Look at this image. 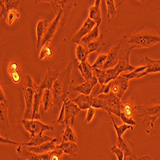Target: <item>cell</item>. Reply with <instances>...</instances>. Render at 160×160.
I'll use <instances>...</instances> for the list:
<instances>
[{"mask_svg":"<svg viewBox=\"0 0 160 160\" xmlns=\"http://www.w3.org/2000/svg\"><path fill=\"white\" fill-rule=\"evenodd\" d=\"M96 24V23L94 21L88 18L84 22L81 28L72 37V42L74 44H79L81 40L94 29V26Z\"/></svg>","mask_w":160,"mask_h":160,"instance_id":"cell-18","label":"cell"},{"mask_svg":"<svg viewBox=\"0 0 160 160\" xmlns=\"http://www.w3.org/2000/svg\"><path fill=\"white\" fill-rule=\"evenodd\" d=\"M19 17V14L16 10H10L7 16V23L9 25L11 26L15 20Z\"/></svg>","mask_w":160,"mask_h":160,"instance_id":"cell-42","label":"cell"},{"mask_svg":"<svg viewBox=\"0 0 160 160\" xmlns=\"http://www.w3.org/2000/svg\"><path fill=\"white\" fill-rule=\"evenodd\" d=\"M146 69V66H140L138 68H137L134 71L131 72L129 74H121L124 77L126 78L127 79H138L145 76L143 71Z\"/></svg>","mask_w":160,"mask_h":160,"instance_id":"cell-35","label":"cell"},{"mask_svg":"<svg viewBox=\"0 0 160 160\" xmlns=\"http://www.w3.org/2000/svg\"><path fill=\"white\" fill-rule=\"evenodd\" d=\"M101 1L96 0L95 5L92 6L89 9V18L94 21L96 23V26H99L102 22L101 18Z\"/></svg>","mask_w":160,"mask_h":160,"instance_id":"cell-26","label":"cell"},{"mask_svg":"<svg viewBox=\"0 0 160 160\" xmlns=\"http://www.w3.org/2000/svg\"><path fill=\"white\" fill-rule=\"evenodd\" d=\"M52 54V50L49 47V43L45 44L39 52V60H44L50 57Z\"/></svg>","mask_w":160,"mask_h":160,"instance_id":"cell-40","label":"cell"},{"mask_svg":"<svg viewBox=\"0 0 160 160\" xmlns=\"http://www.w3.org/2000/svg\"><path fill=\"white\" fill-rule=\"evenodd\" d=\"M37 88L38 86L34 83L32 77L29 75L25 76L24 79L23 95L26 108L23 117L24 120H32L33 99Z\"/></svg>","mask_w":160,"mask_h":160,"instance_id":"cell-6","label":"cell"},{"mask_svg":"<svg viewBox=\"0 0 160 160\" xmlns=\"http://www.w3.org/2000/svg\"><path fill=\"white\" fill-rule=\"evenodd\" d=\"M89 52L87 47L83 46L82 44H78L76 49V56L77 60L80 61V62L87 60Z\"/></svg>","mask_w":160,"mask_h":160,"instance_id":"cell-37","label":"cell"},{"mask_svg":"<svg viewBox=\"0 0 160 160\" xmlns=\"http://www.w3.org/2000/svg\"><path fill=\"white\" fill-rule=\"evenodd\" d=\"M111 151L116 155L118 160H124V154L123 151L119 148H118L117 145H114L111 148Z\"/></svg>","mask_w":160,"mask_h":160,"instance_id":"cell-43","label":"cell"},{"mask_svg":"<svg viewBox=\"0 0 160 160\" xmlns=\"http://www.w3.org/2000/svg\"><path fill=\"white\" fill-rule=\"evenodd\" d=\"M61 19H62V14L60 12H59L58 14L56 16V18H55V19L53 20L51 23H49L48 27L46 30V33L42 40L41 46H44L45 44L50 43V42L51 41V39L53 37H54L58 29V25H60Z\"/></svg>","mask_w":160,"mask_h":160,"instance_id":"cell-17","label":"cell"},{"mask_svg":"<svg viewBox=\"0 0 160 160\" xmlns=\"http://www.w3.org/2000/svg\"><path fill=\"white\" fill-rule=\"evenodd\" d=\"M22 124L24 129L30 133V137H34L37 135L43 134L45 131L54 129V127L43 124L39 120H22Z\"/></svg>","mask_w":160,"mask_h":160,"instance_id":"cell-10","label":"cell"},{"mask_svg":"<svg viewBox=\"0 0 160 160\" xmlns=\"http://www.w3.org/2000/svg\"><path fill=\"white\" fill-rule=\"evenodd\" d=\"M106 60H107V55H99L94 63L92 65V68H96L101 70H103L104 66L106 63Z\"/></svg>","mask_w":160,"mask_h":160,"instance_id":"cell-41","label":"cell"},{"mask_svg":"<svg viewBox=\"0 0 160 160\" xmlns=\"http://www.w3.org/2000/svg\"><path fill=\"white\" fill-rule=\"evenodd\" d=\"M146 69L143 71L145 75L151 73L160 72V60H152L148 57H145Z\"/></svg>","mask_w":160,"mask_h":160,"instance_id":"cell-29","label":"cell"},{"mask_svg":"<svg viewBox=\"0 0 160 160\" xmlns=\"http://www.w3.org/2000/svg\"><path fill=\"white\" fill-rule=\"evenodd\" d=\"M129 79L120 74L115 79L111 82L110 92L121 99L128 87Z\"/></svg>","mask_w":160,"mask_h":160,"instance_id":"cell-13","label":"cell"},{"mask_svg":"<svg viewBox=\"0 0 160 160\" xmlns=\"http://www.w3.org/2000/svg\"><path fill=\"white\" fill-rule=\"evenodd\" d=\"M43 93L44 90H40L38 87L35 92L33 99L32 120H39L42 117L41 115V111H40V106L42 104Z\"/></svg>","mask_w":160,"mask_h":160,"instance_id":"cell-21","label":"cell"},{"mask_svg":"<svg viewBox=\"0 0 160 160\" xmlns=\"http://www.w3.org/2000/svg\"><path fill=\"white\" fill-rule=\"evenodd\" d=\"M92 72L98 80L101 87L104 85L106 81V70H101L96 68H92Z\"/></svg>","mask_w":160,"mask_h":160,"instance_id":"cell-39","label":"cell"},{"mask_svg":"<svg viewBox=\"0 0 160 160\" xmlns=\"http://www.w3.org/2000/svg\"><path fill=\"white\" fill-rule=\"evenodd\" d=\"M49 23L48 21L46 19H43L40 21L37 25L36 28L37 32V50L38 51L40 46H41L42 40L46 33V30L48 27Z\"/></svg>","mask_w":160,"mask_h":160,"instance_id":"cell-28","label":"cell"},{"mask_svg":"<svg viewBox=\"0 0 160 160\" xmlns=\"http://www.w3.org/2000/svg\"><path fill=\"white\" fill-rule=\"evenodd\" d=\"M95 114H96V109L93 107L90 108L87 110L86 118H85V122L87 124L90 123L93 120V118H94Z\"/></svg>","mask_w":160,"mask_h":160,"instance_id":"cell-44","label":"cell"},{"mask_svg":"<svg viewBox=\"0 0 160 160\" xmlns=\"http://www.w3.org/2000/svg\"><path fill=\"white\" fill-rule=\"evenodd\" d=\"M134 49L128 42V37L124 35L118 44L113 47L108 52L107 60L103 70L112 69L123 59H129L130 51Z\"/></svg>","mask_w":160,"mask_h":160,"instance_id":"cell-4","label":"cell"},{"mask_svg":"<svg viewBox=\"0 0 160 160\" xmlns=\"http://www.w3.org/2000/svg\"><path fill=\"white\" fill-rule=\"evenodd\" d=\"M110 117H111V118L112 120V122H113V126H114V128H115V130L116 133H117V138H122L123 134L128 129H130L131 131H133V127H132V126H131V125L124 124H122L121 126H118L117 125V124L115 123L112 115H110Z\"/></svg>","mask_w":160,"mask_h":160,"instance_id":"cell-36","label":"cell"},{"mask_svg":"<svg viewBox=\"0 0 160 160\" xmlns=\"http://www.w3.org/2000/svg\"><path fill=\"white\" fill-rule=\"evenodd\" d=\"M63 153V151L59 149H57L51 152V160H61Z\"/></svg>","mask_w":160,"mask_h":160,"instance_id":"cell-45","label":"cell"},{"mask_svg":"<svg viewBox=\"0 0 160 160\" xmlns=\"http://www.w3.org/2000/svg\"><path fill=\"white\" fill-rule=\"evenodd\" d=\"M132 159H133L132 158H131V157H129V160H132Z\"/></svg>","mask_w":160,"mask_h":160,"instance_id":"cell-50","label":"cell"},{"mask_svg":"<svg viewBox=\"0 0 160 160\" xmlns=\"http://www.w3.org/2000/svg\"><path fill=\"white\" fill-rule=\"evenodd\" d=\"M8 102H0V119H1V137L9 139L12 129L8 118Z\"/></svg>","mask_w":160,"mask_h":160,"instance_id":"cell-11","label":"cell"},{"mask_svg":"<svg viewBox=\"0 0 160 160\" xmlns=\"http://www.w3.org/2000/svg\"><path fill=\"white\" fill-rule=\"evenodd\" d=\"M136 69L134 66L130 65L129 59H123L120 61L112 69L106 70L105 83L108 84L113 80L115 79L120 74L124 71H133Z\"/></svg>","mask_w":160,"mask_h":160,"instance_id":"cell-8","label":"cell"},{"mask_svg":"<svg viewBox=\"0 0 160 160\" xmlns=\"http://www.w3.org/2000/svg\"><path fill=\"white\" fill-rule=\"evenodd\" d=\"M73 63V62H70L68 67L60 73L51 90L54 99V104H58V106H60L61 104L62 105L64 101L68 98V96L72 90L71 76Z\"/></svg>","mask_w":160,"mask_h":160,"instance_id":"cell-1","label":"cell"},{"mask_svg":"<svg viewBox=\"0 0 160 160\" xmlns=\"http://www.w3.org/2000/svg\"><path fill=\"white\" fill-rule=\"evenodd\" d=\"M16 150L18 160H51V152L35 154L28 151L24 145H18Z\"/></svg>","mask_w":160,"mask_h":160,"instance_id":"cell-12","label":"cell"},{"mask_svg":"<svg viewBox=\"0 0 160 160\" xmlns=\"http://www.w3.org/2000/svg\"><path fill=\"white\" fill-rule=\"evenodd\" d=\"M1 4V18H6L8 12L11 10H18L19 4V0H2L0 1Z\"/></svg>","mask_w":160,"mask_h":160,"instance_id":"cell-24","label":"cell"},{"mask_svg":"<svg viewBox=\"0 0 160 160\" xmlns=\"http://www.w3.org/2000/svg\"><path fill=\"white\" fill-rule=\"evenodd\" d=\"M135 113L137 117L143 118L142 123L148 127L149 134L151 136L156 133L154 123L160 117V102L156 99H151L144 105L137 106Z\"/></svg>","mask_w":160,"mask_h":160,"instance_id":"cell-3","label":"cell"},{"mask_svg":"<svg viewBox=\"0 0 160 160\" xmlns=\"http://www.w3.org/2000/svg\"><path fill=\"white\" fill-rule=\"evenodd\" d=\"M138 160H153V159L151 157H150L149 156H145L140 158V159Z\"/></svg>","mask_w":160,"mask_h":160,"instance_id":"cell-49","label":"cell"},{"mask_svg":"<svg viewBox=\"0 0 160 160\" xmlns=\"http://www.w3.org/2000/svg\"><path fill=\"white\" fill-rule=\"evenodd\" d=\"M106 3L107 6V17L108 21H110V18H115L117 14V9L115 7V1L113 0H106Z\"/></svg>","mask_w":160,"mask_h":160,"instance_id":"cell-38","label":"cell"},{"mask_svg":"<svg viewBox=\"0 0 160 160\" xmlns=\"http://www.w3.org/2000/svg\"><path fill=\"white\" fill-rule=\"evenodd\" d=\"M60 72L58 70H52L48 67L47 72L42 78L41 83L38 86V88L42 90H44L45 89L52 90L53 85L57 81Z\"/></svg>","mask_w":160,"mask_h":160,"instance_id":"cell-15","label":"cell"},{"mask_svg":"<svg viewBox=\"0 0 160 160\" xmlns=\"http://www.w3.org/2000/svg\"><path fill=\"white\" fill-rule=\"evenodd\" d=\"M100 35L101 34L99 33V26H96V27L94 28V29H93L89 33L85 35L81 40V42H80L79 44H82L83 46L87 47L90 42L97 40L99 37Z\"/></svg>","mask_w":160,"mask_h":160,"instance_id":"cell-32","label":"cell"},{"mask_svg":"<svg viewBox=\"0 0 160 160\" xmlns=\"http://www.w3.org/2000/svg\"><path fill=\"white\" fill-rule=\"evenodd\" d=\"M78 69L83 77L85 81H87L94 77L92 72V68L87 60L80 62L78 65Z\"/></svg>","mask_w":160,"mask_h":160,"instance_id":"cell-30","label":"cell"},{"mask_svg":"<svg viewBox=\"0 0 160 160\" xmlns=\"http://www.w3.org/2000/svg\"><path fill=\"white\" fill-rule=\"evenodd\" d=\"M42 105L43 108L41 112L42 115L44 112H51L53 105H54V99L52 94L51 90L45 89L42 96Z\"/></svg>","mask_w":160,"mask_h":160,"instance_id":"cell-27","label":"cell"},{"mask_svg":"<svg viewBox=\"0 0 160 160\" xmlns=\"http://www.w3.org/2000/svg\"><path fill=\"white\" fill-rule=\"evenodd\" d=\"M0 102H4V103L8 102V100L4 94V92L3 91L2 86H1V88H0Z\"/></svg>","mask_w":160,"mask_h":160,"instance_id":"cell-48","label":"cell"},{"mask_svg":"<svg viewBox=\"0 0 160 160\" xmlns=\"http://www.w3.org/2000/svg\"><path fill=\"white\" fill-rule=\"evenodd\" d=\"M57 141V138H55L53 140L47 142L37 147L25 146V148L28 151L35 154H46L57 149V145H55Z\"/></svg>","mask_w":160,"mask_h":160,"instance_id":"cell-19","label":"cell"},{"mask_svg":"<svg viewBox=\"0 0 160 160\" xmlns=\"http://www.w3.org/2000/svg\"><path fill=\"white\" fill-rule=\"evenodd\" d=\"M61 142H74L76 143L77 142V138L76 135L74 130L72 129V127L69 126V124L66 125L65 129L63 132L62 137L61 138Z\"/></svg>","mask_w":160,"mask_h":160,"instance_id":"cell-34","label":"cell"},{"mask_svg":"<svg viewBox=\"0 0 160 160\" xmlns=\"http://www.w3.org/2000/svg\"><path fill=\"white\" fill-rule=\"evenodd\" d=\"M137 106L134 98L131 97L126 102H121V112L120 118L124 124L133 126L136 125V122L132 118V115L136 112Z\"/></svg>","mask_w":160,"mask_h":160,"instance_id":"cell-9","label":"cell"},{"mask_svg":"<svg viewBox=\"0 0 160 160\" xmlns=\"http://www.w3.org/2000/svg\"><path fill=\"white\" fill-rule=\"evenodd\" d=\"M110 87H111V82L108 83V84H106L101 87L100 91L99 92V94H108L110 92Z\"/></svg>","mask_w":160,"mask_h":160,"instance_id":"cell-47","label":"cell"},{"mask_svg":"<svg viewBox=\"0 0 160 160\" xmlns=\"http://www.w3.org/2000/svg\"><path fill=\"white\" fill-rule=\"evenodd\" d=\"M8 72L14 83H19L20 82L21 77L19 71V65L16 62L10 63L8 68Z\"/></svg>","mask_w":160,"mask_h":160,"instance_id":"cell-31","label":"cell"},{"mask_svg":"<svg viewBox=\"0 0 160 160\" xmlns=\"http://www.w3.org/2000/svg\"><path fill=\"white\" fill-rule=\"evenodd\" d=\"M93 97L91 95L80 94L72 101L78 106L81 110H88L92 107Z\"/></svg>","mask_w":160,"mask_h":160,"instance_id":"cell-23","label":"cell"},{"mask_svg":"<svg viewBox=\"0 0 160 160\" xmlns=\"http://www.w3.org/2000/svg\"><path fill=\"white\" fill-rule=\"evenodd\" d=\"M98 82V79L94 76L92 79L85 81V82L79 86H74L72 87L73 90L81 93L84 95H90L91 91L94 87L97 85Z\"/></svg>","mask_w":160,"mask_h":160,"instance_id":"cell-20","label":"cell"},{"mask_svg":"<svg viewBox=\"0 0 160 160\" xmlns=\"http://www.w3.org/2000/svg\"><path fill=\"white\" fill-rule=\"evenodd\" d=\"M64 121H65V106H64V104L63 103L62 105V108L60 112L58 118L57 120V123L64 125L65 124Z\"/></svg>","mask_w":160,"mask_h":160,"instance_id":"cell-46","label":"cell"},{"mask_svg":"<svg viewBox=\"0 0 160 160\" xmlns=\"http://www.w3.org/2000/svg\"><path fill=\"white\" fill-rule=\"evenodd\" d=\"M65 106V121L64 123L68 125L69 120H71V127H72L74 123L75 118L77 114L81 111L78 106L69 99H67L63 102Z\"/></svg>","mask_w":160,"mask_h":160,"instance_id":"cell-14","label":"cell"},{"mask_svg":"<svg viewBox=\"0 0 160 160\" xmlns=\"http://www.w3.org/2000/svg\"><path fill=\"white\" fill-rule=\"evenodd\" d=\"M128 42L134 49L151 48L160 42V37L152 29L140 26L128 37Z\"/></svg>","mask_w":160,"mask_h":160,"instance_id":"cell-2","label":"cell"},{"mask_svg":"<svg viewBox=\"0 0 160 160\" xmlns=\"http://www.w3.org/2000/svg\"><path fill=\"white\" fill-rule=\"evenodd\" d=\"M121 99L113 93L108 94H99L96 98H93L92 107L95 109H102L107 112L109 115L114 114L120 117L121 112Z\"/></svg>","mask_w":160,"mask_h":160,"instance_id":"cell-5","label":"cell"},{"mask_svg":"<svg viewBox=\"0 0 160 160\" xmlns=\"http://www.w3.org/2000/svg\"><path fill=\"white\" fill-rule=\"evenodd\" d=\"M105 42L104 41V37L102 33H101L99 37L96 40V41L90 42L87 46V49L88 50L89 54L92 52H100L102 50V48L104 46Z\"/></svg>","mask_w":160,"mask_h":160,"instance_id":"cell-33","label":"cell"},{"mask_svg":"<svg viewBox=\"0 0 160 160\" xmlns=\"http://www.w3.org/2000/svg\"><path fill=\"white\" fill-rule=\"evenodd\" d=\"M57 149H61L64 154L69 155L72 158H75L78 152V147L74 142H61L58 145H57Z\"/></svg>","mask_w":160,"mask_h":160,"instance_id":"cell-22","label":"cell"},{"mask_svg":"<svg viewBox=\"0 0 160 160\" xmlns=\"http://www.w3.org/2000/svg\"><path fill=\"white\" fill-rule=\"evenodd\" d=\"M76 0H53L49 1L51 4L52 8L55 12L56 16L60 12L62 19L60 23V27H63L65 25L71 14L72 9L76 6Z\"/></svg>","mask_w":160,"mask_h":160,"instance_id":"cell-7","label":"cell"},{"mask_svg":"<svg viewBox=\"0 0 160 160\" xmlns=\"http://www.w3.org/2000/svg\"><path fill=\"white\" fill-rule=\"evenodd\" d=\"M55 138L48 137L43 134H40L34 137H30V142L28 143H19L18 145L37 147L41 144H43L47 142L53 140Z\"/></svg>","mask_w":160,"mask_h":160,"instance_id":"cell-25","label":"cell"},{"mask_svg":"<svg viewBox=\"0 0 160 160\" xmlns=\"http://www.w3.org/2000/svg\"><path fill=\"white\" fill-rule=\"evenodd\" d=\"M117 146L123 151L124 154V160H126L127 158L129 157L132 158L135 160H138L136 156L134 145L129 140L122 137L117 138Z\"/></svg>","mask_w":160,"mask_h":160,"instance_id":"cell-16","label":"cell"}]
</instances>
